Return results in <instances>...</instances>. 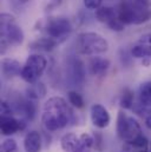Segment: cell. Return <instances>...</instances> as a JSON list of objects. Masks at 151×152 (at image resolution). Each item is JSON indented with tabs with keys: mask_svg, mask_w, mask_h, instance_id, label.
Instances as JSON below:
<instances>
[{
	"mask_svg": "<svg viewBox=\"0 0 151 152\" xmlns=\"http://www.w3.org/2000/svg\"><path fill=\"white\" fill-rule=\"evenodd\" d=\"M0 152H18L17 142L12 138H7L1 143Z\"/></svg>",
	"mask_w": 151,
	"mask_h": 152,
	"instance_id": "cell-24",
	"label": "cell"
},
{
	"mask_svg": "<svg viewBox=\"0 0 151 152\" xmlns=\"http://www.w3.org/2000/svg\"><path fill=\"white\" fill-rule=\"evenodd\" d=\"M78 142H79V136H77L76 133H72V132H69L62 137L60 145L65 152H73Z\"/></svg>",
	"mask_w": 151,
	"mask_h": 152,
	"instance_id": "cell-20",
	"label": "cell"
},
{
	"mask_svg": "<svg viewBox=\"0 0 151 152\" xmlns=\"http://www.w3.org/2000/svg\"><path fill=\"white\" fill-rule=\"evenodd\" d=\"M18 4H20V5H25V4H27L30 0H15Z\"/></svg>",
	"mask_w": 151,
	"mask_h": 152,
	"instance_id": "cell-30",
	"label": "cell"
},
{
	"mask_svg": "<svg viewBox=\"0 0 151 152\" xmlns=\"http://www.w3.org/2000/svg\"><path fill=\"white\" fill-rule=\"evenodd\" d=\"M26 127V123L23 119H17L14 115H1V134L12 136L19 131H23Z\"/></svg>",
	"mask_w": 151,
	"mask_h": 152,
	"instance_id": "cell-9",
	"label": "cell"
},
{
	"mask_svg": "<svg viewBox=\"0 0 151 152\" xmlns=\"http://www.w3.org/2000/svg\"><path fill=\"white\" fill-rule=\"evenodd\" d=\"M46 67H47L46 58L39 53H33V54L29 56L25 64L23 65L20 77L27 84L37 83L40 79V77L44 75Z\"/></svg>",
	"mask_w": 151,
	"mask_h": 152,
	"instance_id": "cell-6",
	"label": "cell"
},
{
	"mask_svg": "<svg viewBox=\"0 0 151 152\" xmlns=\"http://www.w3.org/2000/svg\"><path fill=\"white\" fill-rule=\"evenodd\" d=\"M131 56L141 59L143 66L148 67L151 64V33L143 34L131 48Z\"/></svg>",
	"mask_w": 151,
	"mask_h": 152,
	"instance_id": "cell-7",
	"label": "cell"
},
{
	"mask_svg": "<svg viewBox=\"0 0 151 152\" xmlns=\"http://www.w3.org/2000/svg\"><path fill=\"white\" fill-rule=\"evenodd\" d=\"M38 26L39 28L37 30L44 31L47 37L57 40L59 44H62L67 39V37H70L73 30L70 19L65 17H51L45 20H39L36 27Z\"/></svg>",
	"mask_w": 151,
	"mask_h": 152,
	"instance_id": "cell-3",
	"label": "cell"
},
{
	"mask_svg": "<svg viewBox=\"0 0 151 152\" xmlns=\"http://www.w3.org/2000/svg\"><path fill=\"white\" fill-rule=\"evenodd\" d=\"M138 102L151 107V81L143 83L138 88Z\"/></svg>",
	"mask_w": 151,
	"mask_h": 152,
	"instance_id": "cell-21",
	"label": "cell"
},
{
	"mask_svg": "<svg viewBox=\"0 0 151 152\" xmlns=\"http://www.w3.org/2000/svg\"><path fill=\"white\" fill-rule=\"evenodd\" d=\"M90 115L92 124L98 129H105L111 121L109 111L100 104H93L90 109Z\"/></svg>",
	"mask_w": 151,
	"mask_h": 152,
	"instance_id": "cell-10",
	"label": "cell"
},
{
	"mask_svg": "<svg viewBox=\"0 0 151 152\" xmlns=\"http://www.w3.org/2000/svg\"><path fill=\"white\" fill-rule=\"evenodd\" d=\"M21 70H23V66L15 59L4 58L1 60V73H2V76L5 77V78H7V79L20 76L21 75Z\"/></svg>",
	"mask_w": 151,
	"mask_h": 152,
	"instance_id": "cell-12",
	"label": "cell"
},
{
	"mask_svg": "<svg viewBox=\"0 0 151 152\" xmlns=\"http://www.w3.org/2000/svg\"><path fill=\"white\" fill-rule=\"evenodd\" d=\"M1 115H13L14 114V109H13V106H12V104L11 103H8V102H1Z\"/></svg>",
	"mask_w": 151,
	"mask_h": 152,
	"instance_id": "cell-26",
	"label": "cell"
},
{
	"mask_svg": "<svg viewBox=\"0 0 151 152\" xmlns=\"http://www.w3.org/2000/svg\"><path fill=\"white\" fill-rule=\"evenodd\" d=\"M76 45L78 52L86 56L103 54L109 50V42L106 39L96 32L79 33L76 40Z\"/></svg>",
	"mask_w": 151,
	"mask_h": 152,
	"instance_id": "cell-4",
	"label": "cell"
},
{
	"mask_svg": "<svg viewBox=\"0 0 151 152\" xmlns=\"http://www.w3.org/2000/svg\"><path fill=\"white\" fill-rule=\"evenodd\" d=\"M62 1L63 0H48L46 7H45V11L46 12H51L53 10H56L57 7H59L62 5Z\"/></svg>",
	"mask_w": 151,
	"mask_h": 152,
	"instance_id": "cell-28",
	"label": "cell"
},
{
	"mask_svg": "<svg viewBox=\"0 0 151 152\" xmlns=\"http://www.w3.org/2000/svg\"><path fill=\"white\" fill-rule=\"evenodd\" d=\"M110 69V60L95 56L89 63V70L92 76H105Z\"/></svg>",
	"mask_w": 151,
	"mask_h": 152,
	"instance_id": "cell-13",
	"label": "cell"
},
{
	"mask_svg": "<svg viewBox=\"0 0 151 152\" xmlns=\"http://www.w3.org/2000/svg\"><path fill=\"white\" fill-rule=\"evenodd\" d=\"M66 72L70 81L73 85H81L85 81V77H86L85 65L79 58H77L75 56H71L67 59Z\"/></svg>",
	"mask_w": 151,
	"mask_h": 152,
	"instance_id": "cell-8",
	"label": "cell"
},
{
	"mask_svg": "<svg viewBox=\"0 0 151 152\" xmlns=\"http://www.w3.org/2000/svg\"><path fill=\"white\" fill-rule=\"evenodd\" d=\"M103 0H84V6L87 10H97L102 6Z\"/></svg>",
	"mask_w": 151,
	"mask_h": 152,
	"instance_id": "cell-27",
	"label": "cell"
},
{
	"mask_svg": "<svg viewBox=\"0 0 151 152\" xmlns=\"http://www.w3.org/2000/svg\"><path fill=\"white\" fill-rule=\"evenodd\" d=\"M46 94V87L43 83H33L26 88V97L32 100H39Z\"/></svg>",
	"mask_w": 151,
	"mask_h": 152,
	"instance_id": "cell-18",
	"label": "cell"
},
{
	"mask_svg": "<svg viewBox=\"0 0 151 152\" xmlns=\"http://www.w3.org/2000/svg\"><path fill=\"white\" fill-rule=\"evenodd\" d=\"M24 149L26 152H40L41 137L37 131H30L24 138Z\"/></svg>",
	"mask_w": 151,
	"mask_h": 152,
	"instance_id": "cell-16",
	"label": "cell"
},
{
	"mask_svg": "<svg viewBox=\"0 0 151 152\" xmlns=\"http://www.w3.org/2000/svg\"><path fill=\"white\" fill-rule=\"evenodd\" d=\"M108 27L111 30V31H113V32H122V31H124L125 30V24L118 18V15L114 18V19H112L109 24H108Z\"/></svg>",
	"mask_w": 151,
	"mask_h": 152,
	"instance_id": "cell-25",
	"label": "cell"
},
{
	"mask_svg": "<svg viewBox=\"0 0 151 152\" xmlns=\"http://www.w3.org/2000/svg\"><path fill=\"white\" fill-rule=\"evenodd\" d=\"M117 17V10L111 6H100L96 10V19L103 24H109L112 19Z\"/></svg>",
	"mask_w": 151,
	"mask_h": 152,
	"instance_id": "cell-17",
	"label": "cell"
},
{
	"mask_svg": "<svg viewBox=\"0 0 151 152\" xmlns=\"http://www.w3.org/2000/svg\"><path fill=\"white\" fill-rule=\"evenodd\" d=\"M133 102H135V94H133V92L129 87H125L122 91V94H120V98H119L120 106L124 110H131L133 107V105H135Z\"/></svg>",
	"mask_w": 151,
	"mask_h": 152,
	"instance_id": "cell-22",
	"label": "cell"
},
{
	"mask_svg": "<svg viewBox=\"0 0 151 152\" xmlns=\"http://www.w3.org/2000/svg\"><path fill=\"white\" fill-rule=\"evenodd\" d=\"M73 113L71 112L66 100L62 97H52L45 102L43 106L41 121L46 131L56 132L63 130L71 123Z\"/></svg>",
	"mask_w": 151,
	"mask_h": 152,
	"instance_id": "cell-1",
	"label": "cell"
},
{
	"mask_svg": "<svg viewBox=\"0 0 151 152\" xmlns=\"http://www.w3.org/2000/svg\"><path fill=\"white\" fill-rule=\"evenodd\" d=\"M144 124H145V126H147L149 130H151V113L148 114V115L144 118Z\"/></svg>",
	"mask_w": 151,
	"mask_h": 152,
	"instance_id": "cell-29",
	"label": "cell"
},
{
	"mask_svg": "<svg viewBox=\"0 0 151 152\" xmlns=\"http://www.w3.org/2000/svg\"><path fill=\"white\" fill-rule=\"evenodd\" d=\"M149 152H151V144H150V150H149Z\"/></svg>",
	"mask_w": 151,
	"mask_h": 152,
	"instance_id": "cell-31",
	"label": "cell"
},
{
	"mask_svg": "<svg viewBox=\"0 0 151 152\" xmlns=\"http://www.w3.org/2000/svg\"><path fill=\"white\" fill-rule=\"evenodd\" d=\"M95 145V138L90 133H83L79 136V142L73 152H92Z\"/></svg>",
	"mask_w": 151,
	"mask_h": 152,
	"instance_id": "cell-19",
	"label": "cell"
},
{
	"mask_svg": "<svg viewBox=\"0 0 151 152\" xmlns=\"http://www.w3.org/2000/svg\"><path fill=\"white\" fill-rule=\"evenodd\" d=\"M57 45H59V42L57 40L45 36V37H40V38L36 39L34 41H32L30 44V48L31 50H34V51L50 52V51L54 50Z\"/></svg>",
	"mask_w": 151,
	"mask_h": 152,
	"instance_id": "cell-15",
	"label": "cell"
},
{
	"mask_svg": "<svg viewBox=\"0 0 151 152\" xmlns=\"http://www.w3.org/2000/svg\"><path fill=\"white\" fill-rule=\"evenodd\" d=\"M24 32L17 24L15 18L10 13L0 15V44L1 54H5L11 46H19L24 41Z\"/></svg>",
	"mask_w": 151,
	"mask_h": 152,
	"instance_id": "cell-2",
	"label": "cell"
},
{
	"mask_svg": "<svg viewBox=\"0 0 151 152\" xmlns=\"http://www.w3.org/2000/svg\"><path fill=\"white\" fill-rule=\"evenodd\" d=\"M67 98H69L70 104H72V106H75L77 109H83L84 105H85L81 94H79V93L76 92V91H70V92L67 93Z\"/></svg>",
	"mask_w": 151,
	"mask_h": 152,
	"instance_id": "cell-23",
	"label": "cell"
},
{
	"mask_svg": "<svg viewBox=\"0 0 151 152\" xmlns=\"http://www.w3.org/2000/svg\"><path fill=\"white\" fill-rule=\"evenodd\" d=\"M149 142L143 134L136 139L124 142L122 146V152H149Z\"/></svg>",
	"mask_w": 151,
	"mask_h": 152,
	"instance_id": "cell-14",
	"label": "cell"
},
{
	"mask_svg": "<svg viewBox=\"0 0 151 152\" xmlns=\"http://www.w3.org/2000/svg\"><path fill=\"white\" fill-rule=\"evenodd\" d=\"M13 109L17 113H21L27 120H33L37 113V106L34 104V100L30 98H19L13 103Z\"/></svg>",
	"mask_w": 151,
	"mask_h": 152,
	"instance_id": "cell-11",
	"label": "cell"
},
{
	"mask_svg": "<svg viewBox=\"0 0 151 152\" xmlns=\"http://www.w3.org/2000/svg\"><path fill=\"white\" fill-rule=\"evenodd\" d=\"M142 127L136 118L119 111L117 115V136L123 142H129L142 136Z\"/></svg>",
	"mask_w": 151,
	"mask_h": 152,
	"instance_id": "cell-5",
	"label": "cell"
}]
</instances>
